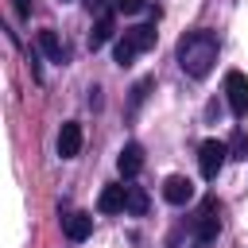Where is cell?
Segmentation results:
<instances>
[{
    "label": "cell",
    "instance_id": "17",
    "mask_svg": "<svg viewBox=\"0 0 248 248\" xmlns=\"http://www.w3.org/2000/svg\"><path fill=\"white\" fill-rule=\"evenodd\" d=\"M147 89H151V81H140V85L132 89V105H140V101L147 97Z\"/></svg>",
    "mask_w": 248,
    "mask_h": 248
},
{
    "label": "cell",
    "instance_id": "19",
    "mask_svg": "<svg viewBox=\"0 0 248 248\" xmlns=\"http://www.w3.org/2000/svg\"><path fill=\"white\" fill-rule=\"evenodd\" d=\"M81 4H85L89 12H105V0H81Z\"/></svg>",
    "mask_w": 248,
    "mask_h": 248
},
{
    "label": "cell",
    "instance_id": "11",
    "mask_svg": "<svg viewBox=\"0 0 248 248\" xmlns=\"http://www.w3.org/2000/svg\"><path fill=\"white\" fill-rule=\"evenodd\" d=\"M35 43H39V50L50 58V62H62V39H58V31H50V27H43L39 35H35Z\"/></svg>",
    "mask_w": 248,
    "mask_h": 248
},
{
    "label": "cell",
    "instance_id": "13",
    "mask_svg": "<svg viewBox=\"0 0 248 248\" xmlns=\"http://www.w3.org/2000/svg\"><path fill=\"white\" fill-rule=\"evenodd\" d=\"M128 213H136V217H143L147 213V194L140 190V186H128V205H124Z\"/></svg>",
    "mask_w": 248,
    "mask_h": 248
},
{
    "label": "cell",
    "instance_id": "1",
    "mask_svg": "<svg viewBox=\"0 0 248 248\" xmlns=\"http://www.w3.org/2000/svg\"><path fill=\"white\" fill-rule=\"evenodd\" d=\"M217 35L213 31H186L178 39V66L190 74V78H205L213 66H217Z\"/></svg>",
    "mask_w": 248,
    "mask_h": 248
},
{
    "label": "cell",
    "instance_id": "15",
    "mask_svg": "<svg viewBox=\"0 0 248 248\" xmlns=\"http://www.w3.org/2000/svg\"><path fill=\"white\" fill-rule=\"evenodd\" d=\"M229 155H232V159H248V136H244V132H236V136H232Z\"/></svg>",
    "mask_w": 248,
    "mask_h": 248
},
{
    "label": "cell",
    "instance_id": "16",
    "mask_svg": "<svg viewBox=\"0 0 248 248\" xmlns=\"http://www.w3.org/2000/svg\"><path fill=\"white\" fill-rule=\"evenodd\" d=\"M143 4H147V0H116V8H120L124 16H132V12H143Z\"/></svg>",
    "mask_w": 248,
    "mask_h": 248
},
{
    "label": "cell",
    "instance_id": "14",
    "mask_svg": "<svg viewBox=\"0 0 248 248\" xmlns=\"http://www.w3.org/2000/svg\"><path fill=\"white\" fill-rule=\"evenodd\" d=\"M136 54H140V50L132 46V39H128V35H124V39L116 43V50H112V58H116V66H132V58H136Z\"/></svg>",
    "mask_w": 248,
    "mask_h": 248
},
{
    "label": "cell",
    "instance_id": "9",
    "mask_svg": "<svg viewBox=\"0 0 248 248\" xmlns=\"http://www.w3.org/2000/svg\"><path fill=\"white\" fill-rule=\"evenodd\" d=\"M62 229H66L70 240H85L93 232V217L89 213H70V217H62Z\"/></svg>",
    "mask_w": 248,
    "mask_h": 248
},
{
    "label": "cell",
    "instance_id": "2",
    "mask_svg": "<svg viewBox=\"0 0 248 248\" xmlns=\"http://www.w3.org/2000/svg\"><path fill=\"white\" fill-rule=\"evenodd\" d=\"M221 202L209 194L205 202H202V209H198V217H194V236H198V244H213L217 240V232H221Z\"/></svg>",
    "mask_w": 248,
    "mask_h": 248
},
{
    "label": "cell",
    "instance_id": "4",
    "mask_svg": "<svg viewBox=\"0 0 248 248\" xmlns=\"http://www.w3.org/2000/svg\"><path fill=\"white\" fill-rule=\"evenodd\" d=\"M225 97H229V108L236 116H248V78L240 70H229L225 74Z\"/></svg>",
    "mask_w": 248,
    "mask_h": 248
},
{
    "label": "cell",
    "instance_id": "7",
    "mask_svg": "<svg viewBox=\"0 0 248 248\" xmlns=\"http://www.w3.org/2000/svg\"><path fill=\"white\" fill-rule=\"evenodd\" d=\"M116 167H120V174H124V178H136V174L143 170V151H140V143H124V151H120Z\"/></svg>",
    "mask_w": 248,
    "mask_h": 248
},
{
    "label": "cell",
    "instance_id": "5",
    "mask_svg": "<svg viewBox=\"0 0 248 248\" xmlns=\"http://www.w3.org/2000/svg\"><path fill=\"white\" fill-rule=\"evenodd\" d=\"M78 151H81V124L78 120H66L62 132H58V155L62 159H74Z\"/></svg>",
    "mask_w": 248,
    "mask_h": 248
},
{
    "label": "cell",
    "instance_id": "12",
    "mask_svg": "<svg viewBox=\"0 0 248 248\" xmlns=\"http://www.w3.org/2000/svg\"><path fill=\"white\" fill-rule=\"evenodd\" d=\"M124 35L132 39V46H136V50H151V46H155V35H159V31H155V23H140V27H128Z\"/></svg>",
    "mask_w": 248,
    "mask_h": 248
},
{
    "label": "cell",
    "instance_id": "18",
    "mask_svg": "<svg viewBox=\"0 0 248 248\" xmlns=\"http://www.w3.org/2000/svg\"><path fill=\"white\" fill-rule=\"evenodd\" d=\"M16 16L27 19V16H31V0H16Z\"/></svg>",
    "mask_w": 248,
    "mask_h": 248
},
{
    "label": "cell",
    "instance_id": "8",
    "mask_svg": "<svg viewBox=\"0 0 248 248\" xmlns=\"http://www.w3.org/2000/svg\"><path fill=\"white\" fill-rule=\"evenodd\" d=\"M128 205V186H105L101 198H97V209L101 213H120Z\"/></svg>",
    "mask_w": 248,
    "mask_h": 248
},
{
    "label": "cell",
    "instance_id": "10",
    "mask_svg": "<svg viewBox=\"0 0 248 248\" xmlns=\"http://www.w3.org/2000/svg\"><path fill=\"white\" fill-rule=\"evenodd\" d=\"M112 31H116V19H112V12H101V19H97V27L89 31V50H97V46H105V43L112 39Z\"/></svg>",
    "mask_w": 248,
    "mask_h": 248
},
{
    "label": "cell",
    "instance_id": "6",
    "mask_svg": "<svg viewBox=\"0 0 248 248\" xmlns=\"http://www.w3.org/2000/svg\"><path fill=\"white\" fill-rule=\"evenodd\" d=\"M163 198H167L170 205H186V202L194 198V182L182 178V174H170V178L163 182Z\"/></svg>",
    "mask_w": 248,
    "mask_h": 248
},
{
    "label": "cell",
    "instance_id": "3",
    "mask_svg": "<svg viewBox=\"0 0 248 248\" xmlns=\"http://www.w3.org/2000/svg\"><path fill=\"white\" fill-rule=\"evenodd\" d=\"M225 159H229V143H221V140H205L202 147H198V167H202V178H217L221 174V167H225Z\"/></svg>",
    "mask_w": 248,
    "mask_h": 248
}]
</instances>
